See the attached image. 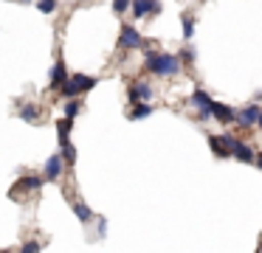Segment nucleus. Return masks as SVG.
I'll return each mask as SVG.
<instances>
[{
    "label": "nucleus",
    "mask_w": 262,
    "mask_h": 253,
    "mask_svg": "<svg viewBox=\"0 0 262 253\" xmlns=\"http://www.w3.org/2000/svg\"><path fill=\"white\" fill-rule=\"evenodd\" d=\"M17 116L23 118L26 124H40L42 110H40V104H34V101H26V104H20V112H17Z\"/></svg>",
    "instance_id": "nucleus-11"
},
{
    "label": "nucleus",
    "mask_w": 262,
    "mask_h": 253,
    "mask_svg": "<svg viewBox=\"0 0 262 253\" xmlns=\"http://www.w3.org/2000/svg\"><path fill=\"white\" fill-rule=\"evenodd\" d=\"M104 234H107V222H104V217H99V225H96V236H99V239H104Z\"/></svg>",
    "instance_id": "nucleus-24"
},
{
    "label": "nucleus",
    "mask_w": 262,
    "mask_h": 253,
    "mask_svg": "<svg viewBox=\"0 0 262 253\" xmlns=\"http://www.w3.org/2000/svg\"><path fill=\"white\" fill-rule=\"evenodd\" d=\"M127 9H130V3H127V0H116V3H113V11H116V14H124Z\"/></svg>",
    "instance_id": "nucleus-23"
},
{
    "label": "nucleus",
    "mask_w": 262,
    "mask_h": 253,
    "mask_svg": "<svg viewBox=\"0 0 262 253\" xmlns=\"http://www.w3.org/2000/svg\"><path fill=\"white\" fill-rule=\"evenodd\" d=\"M40 186H42V177H40V174H26V177H23V180H20V183L12 189V194H17L20 189H23V191H37Z\"/></svg>",
    "instance_id": "nucleus-14"
},
{
    "label": "nucleus",
    "mask_w": 262,
    "mask_h": 253,
    "mask_svg": "<svg viewBox=\"0 0 262 253\" xmlns=\"http://www.w3.org/2000/svg\"><path fill=\"white\" fill-rule=\"evenodd\" d=\"M99 84V79L96 76H88V73H71L68 76V82L59 87V93L65 96V99H79L82 93H88V90H93Z\"/></svg>",
    "instance_id": "nucleus-2"
},
{
    "label": "nucleus",
    "mask_w": 262,
    "mask_h": 253,
    "mask_svg": "<svg viewBox=\"0 0 262 253\" xmlns=\"http://www.w3.org/2000/svg\"><path fill=\"white\" fill-rule=\"evenodd\" d=\"M79 110H82V101L79 99H71L68 104H65V118H68V121H74V118L79 116Z\"/></svg>",
    "instance_id": "nucleus-19"
},
{
    "label": "nucleus",
    "mask_w": 262,
    "mask_h": 253,
    "mask_svg": "<svg viewBox=\"0 0 262 253\" xmlns=\"http://www.w3.org/2000/svg\"><path fill=\"white\" fill-rule=\"evenodd\" d=\"M71 211L76 214V219H79L82 225H91L93 222V211H91V205H88L85 200H79V197H71Z\"/></svg>",
    "instance_id": "nucleus-8"
},
{
    "label": "nucleus",
    "mask_w": 262,
    "mask_h": 253,
    "mask_svg": "<svg viewBox=\"0 0 262 253\" xmlns=\"http://www.w3.org/2000/svg\"><path fill=\"white\" fill-rule=\"evenodd\" d=\"M211 118H217L220 124H231V121H237V112H234L228 104H217V101H211Z\"/></svg>",
    "instance_id": "nucleus-12"
},
{
    "label": "nucleus",
    "mask_w": 262,
    "mask_h": 253,
    "mask_svg": "<svg viewBox=\"0 0 262 253\" xmlns=\"http://www.w3.org/2000/svg\"><path fill=\"white\" fill-rule=\"evenodd\" d=\"M189 101H192V107H198V116L200 118H211V99L206 90H194L192 96H189Z\"/></svg>",
    "instance_id": "nucleus-6"
},
{
    "label": "nucleus",
    "mask_w": 262,
    "mask_h": 253,
    "mask_svg": "<svg viewBox=\"0 0 262 253\" xmlns=\"http://www.w3.org/2000/svg\"><path fill=\"white\" fill-rule=\"evenodd\" d=\"M0 253H12V250H0Z\"/></svg>",
    "instance_id": "nucleus-28"
},
{
    "label": "nucleus",
    "mask_w": 262,
    "mask_h": 253,
    "mask_svg": "<svg viewBox=\"0 0 262 253\" xmlns=\"http://www.w3.org/2000/svg\"><path fill=\"white\" fill-rule=\"evenodd\" d=\"M48 79H51V90H59L65 82H68V67H65L62 56L54 62V67H51V73H48Z\"/></svg>",
    "instance_id": "nucleus-9"
},
{
    "label": "nucleus",
    "mask_w": 262,
    "mask_h": 253,
    "mask_svg": "<svg viewBox=\"0 0 262 253\" xmlns=\"http://www.w3.org/2000/svg\"><path fill=\"white\" fill-rule=\"evenodd\" d=\"M62 169H65L62 157H59V152H54V155L46 160V169H42V183H46V180H59Z\"/></svg>",
    "instance_id": "nucleus-7"
},
{
    "label": "nucleus",
    "mask_w": 262,
    "mask_h": 253,
    "mask_svg": "<svg viewBox=\"0 0 262 253\" xmlns=\"http://www.w3.org/2000/svg\"><path fill=\"white\" fill-rule=\"evenodd\" d=\"M144 67L155 76H175L181 71V56L175 54H164V51H147L144 56Z\"/></svg>",
    "instance_id": "nucleus-1"
},
{
    "label": "nucleus",
    "mask_w": 262,
    "mask_h": 253,
    "mask_svg": "<svg viewBox=\"0 0 262 253\" xmlns=\"http://www.w3.org/2000/svg\"><path fill=\"white\" fill-rule=\"evenodd\" d=\"M42 250V242L40 239H26L23 247H20V253H40Z\"/></svg>",
    "instance_id": "nucleus-21"
},
{
    "label": "nucleus",
    "mask_w": 262,
    "mask_h": 253,
    "mask_svg": "<svg viewBox=\"0 0 262 253\" xmlns=\"http://www.w3.org/2000/svg\"><path fill=\"white\" fill-rule=\"evenodd\" d=\"M254 163H256V166L262 169V155H256V157H254Z\"/></svg>",
    "instance_id": "nucleus-26"
},
{
    "label": "nucleus",
    "mask_w": 262,
    "mask_h": 253,
    "mask_svg": "<svg viewBox=\"0 0 262 253\" xmlns=\"http://www.w3.org/2000/svg\"><path fill=\"white\" fill-rule=\"evenodd\" d=\"M220 141H223V146H226L228 157H237L239 163H254L256 152L251 149V146H245L239 138H234V135H220Z\"/></svg>",
    "instance_id": "nucleus-3"
},
{
    "label": "nucleus",
    "mask_w": 262,
    "mask_h": 253,
    "mask_svg": "<svg viewBox=\"0 0 262 253\" xmlns=\"http://www.w3.org/2000/svg\"><path fill=\"white\" fill-rule=\"evenodd\" d=\"M152 84L149 82H133L130 87H127V99L133 101V104H149V99H152Z\"/></svg>",
    "instance_id": "nucleus-4"
},
{
    "label": "nucleus",
    "mask_w": 262,
    "mask_h": 253,
    "mask_svg": "<svg viewBox=\"0 0 262 253\" xmlns=\"http://www.w3.org/2000/svg\"><path fill=\"white\" fill-rule=\"evenodd\" d=\"M144 45V37L138 34L136 26H130V22H124L121 26V34H119V48H141Z\"/></svg>",
    "instance_id": "nucleus-5"
},
{
    "label": "nucleus",
    "mask_w": 262,
    "mask_h": 253,
    "mask_svg": "<svg viewBox=\"0 0 262 253\" xmlns=\"http://www.w3.org/2000/svg\"><path fill=\"white\" fill-rule=\"evenodd\" d=\"M256 124H259V127H262V112H259V121H256Z\"/></svg>",
    "instance_id": "nucleus-27"
},
{
    "label": "nucleus",
    "mask_w": 262,
    "mask_h": 253,
    "mask_svg": "<svg viewBox=\"0 0 262 253\" xmlns=\"http://www.w3.org/2000/svg\"><path fill=\"white\" fill-rule=\"evenodd\" d=\"M259 112H262V107L248 104L245 110H239V112H237V121L243 124V127H251V124H256V121H259Z\"/></svg>",
    "instance_id": "nucleus-13"
},
{
    "label": "nucleus",
    "mask_w": 262,
    "mask_h": 253,
    "mask_svg": "<svg viewBox=\"0 0 262 253\" xmlns=\"http://www.w3.org/2000/svg\"><path fill=\"white\" fill-rule=\"evenodd\" d=\"M152 116V104H133V110L127 112V118L138 121V118H149Z\"/></svg>",
    "instance_id": "nucleus-16"
},
{
    "label": "nucleus",
    "mask_w": 262,
    "mask_h": 253,
    "mask_svg": "<svg viewBox=\"0 0 262 253\" xmlns=\"http://www.w3.org/2000/svg\"><path fill=\"white\" fill-rule=\"evenodd\" d=\"M209 146H211V152H214V157H228V152H226V146H223V141H220V135H209Z\"/></svg>",
    "instance_id": "nucleus-18"
},
{
    "label": "nucleus",
    "mask_w": 262,
    "mask_h": 253,
    "mask_svg": "<svg viewBox=\"0 0 262 253\" xmlns=\"http://www.w3.org/2000/svg\"><path fill=\"white\" fill-rule=\"evenodd\" d=\"M183 59H189V62L194 59V48H192V45H186V48H183Z\"/></svg>",
    "instance_id": "nucleus-25"
},
{
    "label": "nucleus",
    "mask_w": 262,
    "mask_h": 253,
    "mask_svg": "<svg viewBox=\"0 0 262 253\" xmlns=\"http://www.w3.org/2000/svg\"><path fill=\"white\" fill-rule=\"evenodd\" d=\"M37 9H40L42 14H51V11H57V3H51V0H46V3H37Z\"/></svg>",
    "instance_id": "nucleus-22"
},
{
    "label": "nucleus",
    "mask_w": 262,
    "mask_h": 253,
    "mask_svg": "<svg viewBox=\"0 0 262 253\" xmlns=\"http://www.w3.org/2000/svg\"><path fill=\"white\" fill-rule=\"evenodd\" d=\"M181 20H183V39H186V42H189V39H192V34H194V17L183 14Z\"/></svg>",
    "instance_id": "nucleus-20"
},
{
    "label": "nucleus",
    "mask_w": 262,
    "mask_h": 253,
    "mask_svg": "<svg viewBox=\"0 0 262 253\" xmlns=\"http://www.w3.org/2000/svg\"><path fill=\"white\" fill-rule=\"evenodd\" d=\"M57 129H59V144H68V141H71V129H74V121H68V118H59V121H57Z\"/></svg>",
    "instance_id": "nucleus-17"
},
{
    "label": "nucleus",
    "mask_w": 262,
    "mask_h": 253,
    "mask_svg": "<svg viewBox=\"0 0 262 253\" xmlns=\"http://www.w3.org/2000/svg\"><path fill=\"white\" fill-rule=\"evenodd\" d=\"M59 157H62L65 166H74V163H76V146L71 144V141H68V144H59Z\"/></svg>",
    "instance_id": "nucleus-15"
},
{
    "label": "nucleus",
    "mask_w": 262,
    "mask_h": 253,
    "mask_svg": "<svg viewBox=\"0 0 262 253\" xmlns=\"http://www.w3.org/2000/svg\"><path fill=\"white\" fill-rule=\"evenodd\" d=\"M130 9H133V17L141 20V17H147V14H158L161 3H152V0H136V3H130Z\"/></svg>",
    "instance_id": "nucleus-10"
}]
</instances>
